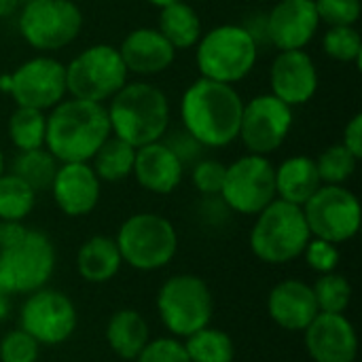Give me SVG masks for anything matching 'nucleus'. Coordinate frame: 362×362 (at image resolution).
Returning <instances> with one entry per match:
<instances>
[{
    "instance_id": "nucleus-4",
    "label": "nucleus",
    "mask_w": 362,
    "mask_h": 362,
    "mask_svg": "<svg viewBox=\"0 0 362 362\" xmlns=\"http://www.w3.org/2000/svg\"><path fill=\"white\" fill-rule=\"evenodd\" d=\"M106 112L110 134L136 148L161 140L170 127L168 95L151 83H125L110 98Z\"/></svg>"
},
{
    "instance_id": "nucleus-38",
    "label": "nucleus",
    "mask_w": 362,
    "mask_h": 362,
    "mask_svg": "<svg viewBox=\"0 0 362 362\" xmlns=\"http://www.w3.org/2000/svg\"><path fill=\"white\" fill-rule=\"evenodd\" d=\"M134 362H191L187 348L178 337H159L148 339L142 352L136 356Z\"/></svg>"
},
{
    "instance_id": "nucleus-33",
    "label": "nucleus",
    "mask_w": 362,
    "mask_h": 362,
    "mask_svg": "<svg viewBox=\"0 0 362 362\" xmlns=\"http://www.w3.org/2000/svg\"><path fill=\"white\" fill-rule=\"evenodd\" d=\"M358 165V157H354L344 144H333L320 153L316 159L318 176L322 185H346Z\"/></svg>"
},
{
    "instance_id": "nucleus-25",
    "label": "nucleus",
    "mask_w": 362,
    "mask_h": 362,
    "mask_svg": "<svg viewBox=\"0 0 362 362\" xmlns=\"http://www.w3.org/2000/svg\"><path fill=\"white\" fill-rule=\"evenodd\" d=\"M108 348L123 361H136L148 341V325L140 312L132 308L117 310L106 325Z\"/></svg>"
},
{
    "instance_id": "nucleus-17",
    "label": "nucleus",
    "mask_w": 362,
    "mask_h": 362,
    "mask_svg": "<svg viewBox=\"0 0 362 362\" xmlns=\"http://www.w3.org/2000/svg\"><path fill=\"white\" fill-rule=\"evenodd\" d=\"M318 25L320 17L314 0H278L267 13V38L278 51L305 49Z\"/></svg>"
},
{
    "instance_id": "nucleus-32",
    "label": "nucleus",
    "mask_w": 362,
    "mask_h": 362,
    "mask_svg": "<svg viewBox=\"0 0 362 362\" xmlns=\"http://www.w3.org/2000/svg\"><path fill=\"white\" fill-rule=\"evenodd\" d=\"M318 312L325 314H346L352 301V284L346 276L341 274H322L318 280L312 284Z\"/></svg>"
},
{
    "instance_id": "nucleus-10",
    "label": "nucleus",
    "mask_w": 362,
    "mask_h": 362,
    "mask_svg": "<svg viewBox=\"0 0 362 362\" xmlns=\"http://www.w3.org/2000/svg\"><path fill=\"white\" fill-rule=\"evenodd\" d=\"M83 28V13L72 0H32L19 13L23 40L38 51H57L74 42Z\"/></svg>"
},
{
    "instance_id": "nucleus-2",
    "label": "nucleus",
    "mask_w": 362,
    "mask_h": 362,
    "mask_svg": "<svg viewBox=\"0 0 362 362\" xmlns=\"http://www.w3.org/2000/svg\"><path fill=\"white\" fill-rule=\"evenodd\" d=\"M108 136L110 121L106 106L70 98L51 108L45 148L59 163H89Z\"/></svg>"
},
{
    "instance_id": "nucleus-11",
    "label": "nucleus",
    "mask_w": 362,
    "mask_h": 362,
    "mask_svg": "<svg viewBox=\"0 0 362 362\" xmlns=\"http://www.w3.org/2000/svg\"><path fill=\"white\" fill-rule=\"evenodd\" d=\"M301 208L312 238L339 246L361 229V202L344 185H322Z\"/></svg>"
},
{
    "instance_id": "nucleus-44",
    "label": "nucleus",
    "mask_w": 362,
    "mask_h": 362,
    "mask_svg": "<svg viewBox=\"0 0 362 362\" xmlns=\"http://www.w3.org/2000/svg\"><path fill=\"white\" fill-rule=\"evenodd\" d=\"M0 91H4V93H8V91H11V74L0 76Z\"/></svg>"
},
{
    "instance_id": "nucleus-3",
    "label": "nucleus",
    "mask_w": 362,
    "mask_h": 362,
    "mask_svg": "<svg viewBox=\"0 0 362 362\" xmlns=\"http://www.w3.org/2000/svg\"><path fill=\"white\" fill-rule=\"evenodd\" d=\"M55 272V246L47 233L0 221V288L30 295L45 288Z\"/></svg>"
},
{
    "instance_id": "nucleus-43",
    "label": "nucleus",
    "mask_w": 362,
    "mask_h": 362,
    "mask_svg": "<svg viewBox=\"0 0 362 362\" xmlns=\"http://www.w3.org/2000/svg\"><path fill=\"white\" fill-rule=\"evenodd\" d=\"M11 314V295L0 288V322H4Z\"/></svg>"
},
{
    "instance_id": "nucleus-46",
    "label": "nucleus",
    "mask_w": 362,
    "mask_h": 362,
    "mask_svg": "<svg viewBox=\"0 0 362 362\" xmlns=\"http://www.w3.org/2000/svg\"><path fill=\"white\" fill-rule=\"evenodd\" d=\"M4 174V155H2V148H0V176Z\"/></svg>"
},
{
    "instance_id": "nucleus-42",
    "label": "nucleus",
    "mask_w": 362,
    "mask_h": 362,
    "mask_svg": "<svg viewBox=\"0 0 362 362\" xmlns=\"http://www.w3.org/2000/svg\"><path fill=\"white\" fill-rule=\"evenodd\" d=\"M19 6H21V0H0V19L15 15Z\"/></svg>"
},
{
    "instance_id": "nucleus-27",
    "label": "nucleus",
    "mask_w": 362,
    "mask_h": 362,
    "mask_svg": "<svg viewBox=\"0 0 362 362\" xmlns=\"http://www.w3.org/2000/svg\"><path fill=\"white\" fill-rule=\"evenodd\" d=\"M134 159H136V146H132L129 142L110 134L104 140V144L95 151L89 165L93 168V172L100 180L119 182V180H125L127 176H132Z\"/></svg>"
},
{
    "instance_id": "nucleus-13",
    "label": "nucleus",
    "mask_w": 362,
    "mask_h": 362,
    "mask_svg": "<svg viewBox=\"0 0 362 362\" xmlns=\"http://www.w3.org/2000/svg\"><path fill=\"white\" fill-rule=\"evenodd\" d=\"M76 308L72 299L53 288H38L28 295L19 310V329L40 346H59L76 331Z\"/></svg>"
},
{
    "instance_id": "nucleus-6",
    "label": "nucleus",
    "mask_w": 362,
    "mask_h": 362,
    "mask_svg": "<svg viewBox=\"0 0 362 362\" xmlns=\"http://www.w3.org/2000/svg\"><path fill=\"white\" fill-rule=\"evenodd\" d=\"M195 47L199 74L227 85L246 78L259 57V47L242 23L216 25L202 34Z\"/></svg>"
},
{
    "instance_id": "nucleus-26",
    "label": "nucleus",
    "mask_w": 362,
    "mask_h": 362,
    "mask_svg": "<svg viewBox=\"0 0 362 362\" xmlns=\"http://www.w3.org/2000/svg\"><path fill=\"white\" fill-rule=\"evenodd\" d=\"M157 30L165 36V40L178 49H191L202 38V19L197 11L185 0L161 6L159 8V25Z\"/></svg>"
},
{
    "instance_id": "nucleus-5",
    "label": "nucleus",
    "mask_w": 362,
    "mask_h": 362,
    "mask_svg": "<svg viewBox=\"0 0 362 362\" xmlns=\"http://www.w3.org/2000/svg\"><path fill=\"white\" fill-rule=\"evenodd\" d=\"M310 238L303 208L276 197L257 214L250 229V250L263 263L284 265L303 255Z\"/></svg>"
},
{
    "instance_id": "nucleus-24",
    "label": "nucleus",
    "mask_w": 362,
    "mask_h": 362,
    "mask_svg": "<svg viewBox=\"0 0 362 362\" xmlns=\"http://www.w3.org/2000/svg\"><path fill=\"white\" fill-rule=\"evenodd\" d=\"M123 265L119 246L115 238L108 235H91L85 240L76 255L78 276L89 284L110 282Z\"/></svg>"
},
{
    "instance_id": "nucleus-16",
    "label": "nucleus",
    "mask_w": 362,
    "mask_h": 362,
    "mask_svg": "<svg viewBox=\"0 0 362 362\" xmlns=\"http://www.w3.org/2000/svg\"><path fill=\"white\" fill-rule=\"evenodd\" d=\"M303 344L314 362H356L358 335L346 314L320 312L303 331Z\"/></svg>"
},
{
    "instance_id": "nucleus-29",
    "label": "nucleus",
    "mask_w": 362,
    "mask_h": 362,
    "mask_svg": "<svg viewBox=\"0 0 362 362\" xmlns=\"http://www.w3.org/2000/svg\"><path fill=\"white\" fill-rule=\"evenodd\" d=\"M185 348L191 362H233L235 358L233 339L225 331L210 325L189 335Z\"/></svg>"
},
{
    "instance_id": "nucleus-8",
    "label": "nucleus",
    "mask_w": 362,
    "mask_h": 362,
    "mask_svg": "<svg viewBox=\"0 0 362 362\" xmlns=\"http://www.w3.org/2000/svg\"><path fill=\"white\" fill-rule=\"evenodd\" d=\"M157 312L172 337L187 339L212 320L214 301L210 286L193 274L172 276L157 293Z\"/></svg>"
},
{
    "instance_id": "nucleus-19",
    "label": "nucleus",
    "mask_w": 362,
    "mask_h": 362,
    "mask_svg": "<svg viewBox=\"0 0 362 362\" xmlns=\"http://www.w3.org/2000/svg\"><path fill=\"white\" fill-rule=\"evenodd\" d=\"M102 180L89 163H62L51 182L57 208L66 216H87L95 210L102 193Z\"/></svg>"
},
{
    "instance_id": "nucleus-36",
    "label": "nucleus",
    "mask_w": 362,
    "mask_h": 362,
    "mask_svg": "<svg viewBox=\"0 0 362 362\" xmlns=\"http://www.w3.org/2000/svg\"><path fill=\"white\" fill-rule=\"evenodd\" d=\"M320 23L333 25H356L362 15L361 0H314Z\"/></svg>"
},
{
    "instance_id": "nucleus-12",
    "label": "nucleus",
    "mask_w": 362,
    "mask_h": 362,
    "mask_svg": "<svg viewBox=\"0 0 362 362\" xmlns=\"http://www.w3.org/2000/svg\"><path fill=\"white\" fill-rule=\"evenodd\" d=\"M221 199L231 212L257 216L276 199V165L265 155H244L227 165Z\"/></svg>"
},
{
    "instance_id": "nucleus-35",
    "label": "nucleus",
    "mask_w": 362,
    "mask_h": 362,
    "mask_svg": "<svg viewBox=\"0 0 362 362\" xmlns=\"http://www.w3.org/2000/svg\"><path fill=\"white\" fill-rule=\"evenodd\" d=\"M40 344L23 329H13L0 339V362H38Z\"/></svg>"
},
{
    "instance_id": "nucleus-41",
    "label": "nucleus",
    "mask_w": 362,
    "mask_h": 362,
    "mask_svg": "<svg viewBox=\"0 0 362 362\" xmlns=\"http://www.w3.org/2000/svg\"><path fill=\"white\" fill-rule=\"evenodd\" d=\"M354 157H362V115H354L350 123L344 129V142H341Z\"/></svg>"
},
{
    "instance_id": "nucleus-15",
    "label": "nucleus",
    "mask_w": 362,
    "mask_h": 362,
    "mask_svg": "<svg viewBox=\"0 0 362 362\" xmlns=\"http://www.w3.org/2000/svg\"><path fill=\"white\" fill-rule=\"evenodd\" d=\"M11 98L17 106L49 110L64 100L66 66L53 57L38 55L19 64L11 72Z\"/></svg>"
},
{
    "instance_id": "nucleus-23",
    "label": "nucleus",
    "mask_w": 362,
    "mask_h": 362,
    "mask_svg": "<svg viewBox=\"0 0 362 362\" xmlns=\"http://www.w3.org/2000/svg\"><path fill=\"white\" fill-rule=\"evenodd\" d=\"M322 180L318 176L316 159L308 155H295L284 159L276 168V197L295 206H303L318 189Z\"/></svg>"
},
{
    "instance_id": "nucleus-14",
    "label": "nucleus",
    "mask_w": 362,
    "mask_h": 362,
    "mask_svg": "<svg viewBox=\"0 0 362 362\" xmlns=\"http://www.w3.org/2000/svg\"><path fill=\"white\" fill-rule=\"evenodd\" d=\"M293 127V108L274 93H263L244 104L240 134L248 153L269 155L278 151Z\"/></svg>"
},
{
    "instance_id": "nucleus-18",
    "label": "nucleus",
    "mask_w": 362,
    "mask_h": 362,
    "mask_svg": "<svg viewBox=\"0 0 362 362\" xmlns=\"http://www.w3.org/2000/svg\"><path fill=\"white\" fill-rule=\"evenodd\" d=\"M318 85V68L310 53L297 49L280 51L276 55L269 70V87L278 100H282L291 108L301 106L316 95Z\"/></svg>"
},
{
    "instance_id": "nucleus-47",
    "label": "nucleus",
    "mask_w": 362,
    "mask_h": 362,
    "mask_svg": "<svg viewBox=\"0 0 362 362\" xmlns=\"http://www.w3.org/2000/svg\"><path fill=\"white\" fill-rule=\"evenodd\" d=\"M25 2H32V0H21V4H25Z\"/></svg>"
},
{
    "instance_id": "nucleus-28",
    "label": "nucleus",
    "mask_w": 362,
    "mask_h": 362,
    "mask_svg": "<svg viewBox=\"0 0 362 362\" xmlns=\"http://www.w3.org/2000/svg\"><path fill=\"white\" fill-rule=\"evenodd\" d=\"M57 168H59L57 159L42 146V148H32V151H19V155L13 161L11 174L19 176L38 193V191L51 189Z\"/></svg>"
},
{
    "instance_id": "nucleus-34",
    "label": "nucleus",
    "mask_w": 362,
    "mask_h": 362,
    "mask_svg": "<svg viewBox=\"0 0 362 362\" xmlns=\"http://www.w3.org/2000/svg\"><path fill=\"white\" fill-rule=\"evenodd\" d=\"M322 51L335 62H356L362 57V36L356 25H333L322 36Z\"/></svg>"
},
{
    "instance_id": "nucleus-1",
    "label": "nucleus",
    "mask_w": 362,
    "mask_h": 362,
    "mask_svg": "<svg viewBox=\"0 0 362 362\" xmlns=\"http://www.w3.org/2000/svg\"><path fill=\"white\" fill-rule=\"evenodd\" d=\"M244 100L233 85L197 78L180 100L182 127L206 148H223L238 140Z\"/></svg>"
},
{
    "instance_id": "nucleus-21",
    "label": "nucleus",
    "mask_w": 362,
    "mask_h": 362,
    "mask_svg": "<svg viewBox=\"0 0 362 362\" xmlns=\"http://www.w3.org/2000/svg\"><path fill=\"white\" fill-rule=\"evenodd\" d=\"M132 174L142 189L155 195H170L180 187L185 165L161 140H157L136 148Z\"/></svg>"
},
{
    "instance_id": "nucleus-30",
    "label": "nucleus",
    "mask_w": 362,
    "mask_h": 362,
    "mask_svg": "<svg viewBox=\"0 0 362 362\" xmlns=\"http://www.w3.org/2000/svg\"><path fill=\"white\" fill-rule=\"evenodd\" d=\"M47 117L42 110L17 106L8 119V138L17 151H32L45 146Z\"/></svg>"
},
{
    "instance_id": "nucleus-39",
    "label": "nucleus",
    "mask_w": 362,
    "mask_h": 362,
    "mask_svg": "<svg viewBox=\"0 0 362 362\" xmlns=\"http://www.w3.org/2000/svg\"><path fill=\"white\" fill-rule=\"evenodd\" d=\"M227 165L218 159H199L193 165V185L204 197L221 195L223 182H225Z\"/></svg>"
},
{
    "instance_id": "nucleus-31",
    "label": "nucleus",
    "mask_w": 362,
    "mask_h": 362,
    "mask_svg": "<svg viewBox=\"0 0 362 362\" xmlns=\"http://www.w3.org/2000/svg\"><path fill=\"white\" fill-rule=\"evenodd\" d=\"M36 204V191L15 174L0 176V221L21 223Z\"/></svg>"
},
{
    "instance_id": "nucleus-20",
    "label": "nucleus",
    "mask_w": 362,
    "mask_h": 362,
    "mask_svg": "<svg viewBox=\"0 0 362 362\" xmlns=\"http://www.w3.org/2000/svg\"><path fill=\"white\" fill-rule=\"evenodd\" d=\"M269 318L284 331H305L308 325L320 314L312 284L286 278L278 282L267 297Z\"/></svg>"
},
{
    "instance_id": "nucleus-45",
    "label": "nucleus",
    "mask_w": 362,
    "mask_h": 362,
    "mask_svg": "<svg viewBox=\"0 0 362 362\" xmlns=\"http://www.w3.org/2000/svg\"><path fill=\"white\" fill-rule=\"evenodd\" d=\"M146 2L157 6V8H161V6H168V4H174V2H180V0H146Z\"/></svg>"
},
{
    "instance_id": "nucleus-22",
    "label": "nucleus",
    "mask_w": 362,
    "mask_h": 362,
    "mask_svg": "<svg viewBox=\"0 0 362 362\" xmlns=\"http://www.w3.org/2000/svg\"><path fill=\"white\" fill-rule=\"evenodd\" d=\"M119 53L127 72L136 74H159L168 70L176 59V49L157 28L132 30L123 38Z\"/></svg>"
},
{
    "instance_id": "nucleus-7",
    "label": "nucleus",
    "mask_w": 362,
    "mask_h": 362,
    "mask_svg": "<svg viewBox=\"0 0 362 362\" xmlns=\"http://www.w3.org/2000/svg\"><path fill=\"white\" fill-rule=\"evenodd\" d=\"M115 242L123 263L138 272L168 267L178 250V233L174 225L155 212H138L125 218Z\"/></svg>"
},
{
    "instance_id": "nucleus-37",
    "label": "nucleus",
    "mask_w": 362,
    "mask_h": 362,
    "mask_svg": "<svg viewBox=\"0 0 362 362\" xmlns=\"http://www.w3.org/2000/svg\"><path fill=\"white\" fill-rule=\"evenodd\" d=\"M161 142L176 155V159L187 168V165H195L199 159H204V151L206 146L193 138L185 127H178V129H170L163 134Z\"/></svg>"
},
{
    "instance_id": "nucleus-40",
    "label": "nucleus",
    "mask_w": 362,
    "mask_h": 362,
    "mask_svg": "<svg viewBox=\"0 0 362 362\" xmlns=\"http://www.w3.org/2000/svg\"><path fill=\"white\" fill-rule=\"evenodd\" d=\"M301 257H305L308 267L312 272H316L318 276L335 272L339 265V259H341L337 244H331V242L320 240V238H310Z\"/></svg>"
},
{
    "instance_id": "nucleus-9",
    "label": "nucleus",
    "mask_w": 362,
    "mask_h": 362,
    "mask_svg": "<svg viewBox=\"0 0 362 362\" xmlns=\"http://www.w3.org/2000/svg\"><path fill=\"white\" fill-rule=\"evenodd\" d=\"M127 74L117 47L91 45L66 66V89L72 98L104 104L127 83Z\"/></svg>"
}]
</instances>
